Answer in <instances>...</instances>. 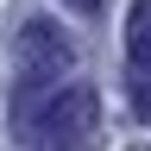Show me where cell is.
I'll use <instances>...</instances> for the list:
<instances>
[{
    "label": "cell",
    "instance_id": "6da1fadb",
    "mask_svg": "<svg viewBox=\"0 0 151 151\" xmlns=\"http://www.w3.org/2000/svg\"><path fill=\"white\" fill-rule=\"evenodd\" d=\"M94 132H101V101L88 82H69L19 126V139L32 151H94Z\"/></svg>",
    "mask_w": 151,
    "mask_h": 151
},
{
    "label": "cell",
    "instance_id": "7a4b0ae2",
    "mask_svg": "<svg viewBox=\"0 0 151 151\" xmlns=\"http://www.w3.org/2000/svg\"><path fill=\"white\" fill-rule=\"evenodd\" d=\"M19 63H25V76H50V82H63V76L76 69V38L57 25V19H25L13 38Z\"/></svg>",
    "mask_w": 151,
    "mask_h": 151
},
{
    "label": "cell",
    "instance_id": "3957f363",
    "mask_svg": "<svg viewBox=\"0 0 151 151\" xmlns=\"http://www.w3.org/2000/svg\"><path fill=\"white\" fill-rule=\"evenodd\" d=\"M126 63L139 69V82H145V107H151V0H139V6L126 13Z\"/></svg>",
    "mask_w": 151,
    "mask_h": 151
},
{
    "label": "cell",
    "instance_id": "277c9868",
    "mask_svg": "<svg viewBox=\"0 0 151 151\" xmlns=\"http://www.w3.org/2000/svg\"><path fill=\"white\" fill-rule=\"evenodd\" d=\"M63 6H76V13H101V0H63Z\"/></svg>",
    "mask_w": 151,
    "mask_h": 151
}]
</instances>
